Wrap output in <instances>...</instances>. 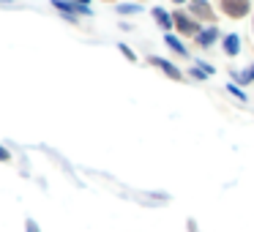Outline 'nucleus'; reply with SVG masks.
<instances>
[{
	"label": "nucleus",
	"mask_w": 254,
	"mask_h": 232,
	"mask_svg": "<svg viewBox=\"0 0 254 232\" xmlns=\"http://www.w3.org/2000/svg\"><path fill=\"white\" fill-rule=\"evenodd\" d=\"M0 161H11V153L6 148H0Z\"/></svg>",
	"instance_id": "2eb2a0df"
},
{
	"label": "nucleus",
	"mask_w": 254,
	"mask_h": 232,
	"mask_svg": "<svg viewBox=\"0 0 254 232\" xmlns=\"http://www.w3.org/2000/svg\"><path fill=\"white\" fill-rule=\"evenodd\" d=\"M153 19H156V22H159L164 30H170L172 25H175V22H172V17L164 11V8H153Z\"/></svg>",
	"instance_id": "0eeeda50"
},
{
	"label": "nucleus",
	"mask_w": 254,
	"mask_h": 232,
	"mask_svg": "<svg viewBox=\"0 0 254 232\" xmlns=\"http://www.w3.org/2000/svg\"><path fill=\"white\" fill-rule=\"evenodd\" d=\"M25 232H41V230H39V224H36L33 219H28L25 221Z\"/></svg>",
	"instance_id": "4468645a"
},
{
	"label": "nucleus",
	"mask_w": 254,
	"mask_h": 232,
	"mask_svg": "<svg viewBox=\"0 0 254 232\" xmlns=\"http://www.w3.org/2000/svg\"><path fill=\"white\" fill-rule=\"evenodd\" d=\"M172 22H175V28L181 30L183 36H197V33H199V25L191 22V19H189L186 14H181V11L172 14Z\"/></svg>",
	"instance_id": "7ed1b4c3"
},
{
	"label": "nucleus",
	"mask_w": 254,
	"mask_h": 232,
	"mask_svg": "<svg viewBox=\"0 0 254 232\" xmlns=\"http://www.w3.org/2000/svg\"><path fill=\"white\" fill-rule=\"evenodd\" d=\"M118 50H121V52H123V58H126V60H131V63H134V60H137V55H134V52H131V50H128V47H126V44H118Z\"/></svg>",
	"instance_id": "f8f14e48"
},
{
	"label": "nucleus",
	"mask_w": 254,
	"mask_h": 232,
	"mask_svg": "<svg viewBox=\"0 0 254 232\" xmlns=\"http://www.w3.org/2000/svg\"><path fill=\"white\" fill-rule=\"evenodd\" d=\"M175 3H183V0H175Z\"/></svg>",
	"instance_id": "f3484780"
},
{
	"label": "nucleus",
	"mask_w": 254,
	"mask_h": 232,
	"mask_svg": "<svg viewBox=\"0 0 254 232\" xmlns=\"http://www.w3.org/2000/svg\"><path fill=\"white\" fill-rule=\"evenodd\" d=\"M150 63H153V66H159V68H161V71H164L170 79H183V74L178 71V68L172 66L170 60H164V58H150Z\"/></svg>",
	"instance_id": "20e7f679"
},
{
	"label": "nucleus",
	"mask_w": 254,
	"mask_h": 232,
	"mask_svg": "<svg viewBox=\"0 0 254 232\" xmlns=\"http://www.w3.org/2000/svg\"><path fill=\"white\" fill-rule=\"evenodd\" d=\"M139 6H134V3H123V6H118V14H137Z\"/></svg>",
	"instance_id": "9b49d317"
},
{
	"label": "nucleus",
	"mask_w": 254,
	"mask_h": 232,
	"mask_svg": "<svg viewBox=\"0 0 254 232\" xmlns=\"http://www.w3.org/2000/svg\"><path fill=\"white\" fill-rule=\"evenodd\" d=\"M52 6L68 19V22H77V14L82 17H90V8L88 6H79V3H71V0H52Z\"/></svg>",
	"instance_id": "f257e3e1"
},
{
	"label": "nucleus",
	"mask_w": 254,
	"mask_h": 232,
	"mask_svg": "<svg viewBox=\"0 0 254 232\" xmlns=\"http://www.w3.org/2000/svg\"><path fill=\"white\" fill-rule=\"evenodd\" d=\"M164 41H167V47H170L172 52H178V55H183V58L189 55V52H186V47H183V41H178L175 36H170V33H167V36H164Z\"/></svg>",
	"instance_id": "6e6552de"
},
{
	"label": "nucleus",
	"mask_w": 254,
	"mask_h": 232,
	"mask_svg": "<svg viewBox=\"0 0 254 232\" xmlns=\"http://www.w3.org/2000/svg\"><path fill=\"white\" fill-rule=\"evenodd\" d=\"M216 39H219V30H216V28H208V30H199V33H197V44L199 47H210Z\"/></svg>",
	"instance_id": "39448f33"
},
{
	"label": "nucleus",
	"mask_w": 254,
	"mask_h": 232,
	"mask_svg": "<svg viewBox=\"0 0 254 232\" xmlns=\"http://www.w3.org/2000/svg\"><path fill=\"white\" fill-rule=\"evenodd\" d=\"M221 8H224L227 17L241 19V17H246V14H249L252 3H249V0H221Z\"/></svg>",
	"instance_id": "f03ea898"
},
{
	"label": "nucleus",
	"mask_w": 254,
	"mask_h": 232,
	"mask_svg": "<svg viewBox=\"0 0 254 232\" xmlns=\"http://www.w3.org/2000/svg\"><path fill=\"white\" fill-rule=\"evenodd\" d=\"M191 11H194V14H199V17H205V19H210V17H213V11L208 8V3H205V0H194Z\"/></svg>",
	"instance_id": "1a4fd4ad"
},
{
	"label": "nucleus",
	"mask_w": 254,
	"mask_h": 232,
	"mask_svg": "<svg viewBox=\"0 0 254 232\" xmlns=\"http://www.w3.org/2000/svg\"><path fill=\"white\" fill-rule=\"evenodd\" d=\"M230 93H232V96H235V99H238V101H246V96H243V93H241V88H238V85H230Z\"/></svg>",
	"instance_id": "ddd939ff"
},
{
	"label": "nucleus",
	"mask_w": 254,
	"mask_h": 232,
	"mask_svg": "<svg viewBox=\"0 0 254 232\" xmlns=\"http://www.w3.org/2000/svg\"><path fill=\"white\" fill-rule=\"evenodd\" d=\"M224 52L230 58H235L238 52H241V39H238L235 33H230V36H224Z\"/></svg>",
	"instance_id": "423d86ee"
},
{
	"label": "nucleus",
	"mask_w": 254,
	"mask_h": 232,
	"mask_svg": "<svg viewBox=\"0 0 254 232\" xmlns=\"http://www.w3.org/2000/svg\"><path fill=\"white\" fill-rule=\"evenodd\" d=\"M71 3H79V6H88L90 0H71Z\"/></svg>",
	"instance_id": "dca6fc26"
},
{
	"label": "nucleus",
	"mask_w": 254,
	"mask_h": 232,
	"mask_svg": "<svg viewBox=\"0 0 254 232\" xmlns=\"http://www.w3.org/2000/svg\"><path fill=\"white\" fill-rule=\"evenodd\" d=\"M238 77V82H243V85H249V82H254V66H249V68H243L241 74H235Z\"/></svg>",
	"instance_id": "9d476101"
}]
</instances>
